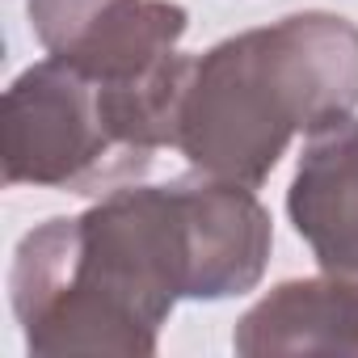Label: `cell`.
<instances>
[{"label": "cell", "instance_id": "cell-1", "mask_svg": "<svg viewBox=\"0 0 358 358\" xmlns=\"http://www.w3.org/2000/svg\"><path fill=\"white\" fill-rule=\"evenodd\" d=\"M270 245V211L249 186L203 173L127 186L30 228L13 253L9 299L30 354L152 358L177 303L253 291Z\"/></svg>", "mask_w": 358, "mask_h": 358}, {"label": "cell", "instance_id": "cell-2", "mask_svg": "<svg viewBox=\"0 0 358 358\" xmlns=\"http://www.w3.org/2000/svg\"><path fill=\"white\" fill-rule=\"evenodd\" d=\"M358 110V26L308 9L190 55L173 148L194 173L257 190L287 143Z\"/></svg>", "mask_w": 358, "mask_h": 358}, {"label": "cell", "instance_id": "cell-3", "mask_svg": "<svg viewBox=\"0 0 358 358\" xmlns=\"http://www.w3.org/2000/svg\"><path fill=\"white\" fill-rule=\"evenodd\" d=\"M182 89H118L47 55L30 64L0 101V160L9 186L93 194L143 177L173 148Z\"/></svg>", "mask_w": 358, "mask_h": 358}, {"label": "cell", "instance_id": "cell-4", "mask_svg": "<svg viewBox=\"0 0 358 358\" xmlns=\"http://www.w3.org/2000/svg\"><path fill=\"white\" fill-rule=\"evenodd\" d=\"M26 13L47 55L101 85L182 89L190 13L177 0H26Z\"/></svg>", "mask_w": 358, "mask_h": 358}, {"label": "cell", "instance_id": "cell-5", "mask_svg": "<svg viewBox=\"0 0 358 358\" xmlns=\"http://www.w3.org/2000/svg\"><path fill=\"white\" fill-rule=\"evenodd\" d=\"M287 215L312 249L324 278L358 299V118H341L316 135L295 164Z\"/></svg>", "mask_w": 358, "mask_h": 358}, {"label": "cell", "instance_id": "cell-6", "mask_svg": "<svg viewBox=\"0 0 358 358\" xmlns=\"http://www.w3.org/2000/svg\"><path fill=\"white\" fill-rule=\"evenodd\" d=\"M236 354H358V299L333 278H291L262 295L232 333Z\"/></svg>", "mask_w": 358, "mask_h": 358}]
</instances>
